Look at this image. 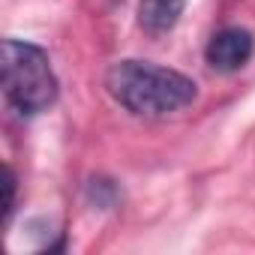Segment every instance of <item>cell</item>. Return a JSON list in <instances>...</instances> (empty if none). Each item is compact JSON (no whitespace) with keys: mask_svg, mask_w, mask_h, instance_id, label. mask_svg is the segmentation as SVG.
I'll return each instance as SVG.
<instances>
[{"mask_svg":"<svg viewBox=\"0 0 255 255\" xmlns=\"http://www.w3.org/2000/svg\"><path fill=\"white\" fill-rule=\"evenodd\" d=\"M105 90L117 105L138 117H165L195 99V81L150 60H117L105 72Z\"/></svg>","mask_w":255,"mask_h":255,"instance_id":"1","label":"cell"},{"mask_svg":"<svg viewBox=\"0 0 255 255\" xmlns=\"http://www.w3.org/2000/svg\"><path fill=\"white\" fill-rule=\"evenodd\" d=\"M114 3H117V0H114Z\"/></svg>","mask_w":255,"mask_h":255,"instance_id":"7","label":"cell"},{"mask_svg":"<svg viewBox=\"0 0 255 255\" xmlns=\"http://www.w3.org/2000/svg\"><path fill=\"white\" fill-rule=\"evenodd\" d=\"M60 84L48 54L24 39H3V96L21 117L48 111L57 102Z\"/></svg>","mask_w":255,"mask_h":255,"instance_id":"2","label":"cell"},{"mask_svg":"<svg viewBox=\"0 0 255 255\" xmlns=\"http://www.w3.org/2000/svg\"><path fill=\"white\" fill-rule=\"evenodd\" d=\"M183 9H186V0H141L138 3V24L147 33L162 36V33L177 27Z\"/></svg>","mask_w":255,"mask_h":255,"instance_id":"4","label":"cell"},{"mask_svg":"<svg viewBox=\"0 0 255 255\" xmlns=\"http://www.w3.org/2000/svg\"><path fill=\"white\" fill-rule=\"evenodd\" d=\"M3 189H6V201H3V222L12 219V210H15V189H18V180H15V171L6 165L3 171Z\"/></svg>","mask_w":255,"mask_h":255,"instance_id":"6","label":"cell"},{"mask_svg":"<svg viewBox=\"0 0 255 255\" xmlns=\"http://www.w3.org/2000/svg\"><path fill=\"white\" fill-rule=\"evenodd\" d=\"M87 198H90V204H96V207H111L114 201H117V186H114V180H105V177H93L90 183H87Z\"/></svg>","mask_w":255,"mask_h":255,"instance_id":"5","label":"cell"},{"mask_svg":"<svg viewBox=\"0 0 255 255\" xmlns=\"http://www.w3.org/2000/svg\"><path fill=\"white\" fill-rule=\"evenodd\" d=\"M252 54H255V36L246 27H225L204 48V57L216 72H237L252 60Z\"/></svg>","mask_w":255,"mask_h":255,"instance_id":"3","label":"cell"}]
</instances>
